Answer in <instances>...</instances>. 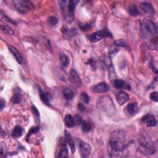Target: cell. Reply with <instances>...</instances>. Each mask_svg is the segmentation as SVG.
<instances>
[{"instance_id":"obj_1","label":"cell","mask_w":158,"mask_h":158,"mask_svg":"<svg viewBox=\"0 0 158 158\" xmlns=\"http://www.w3.org/2000/svg\"><path fill=\"white\" fill-rule=\"evenodd\" d=\"M110 156H120L128 146L126 144V133L124 130H117L111 133L109 138Z\"/></svg>"},{"instance_id":"obj_2","label":"cell","mask_w":158,"mask_h":158,"mask_svg":"<svg viewBox=\"0 0 158 158\" xmlns=\"http://www.w3.org/2000/svg\"><path fill=\"white\" fill-rule=\"evenodd\" d=\"M141 32L143 38L145 40H150L151 42L157 46V27L154 22L147 20L142 24Z\"/></svg>"},{"instance_id":"obj_3","label":"cell","mask_w":158,"mask_h":158,"mask_svg":"<svg viewBox=\"0 0 158 158\" xmlns=\"http://www.w3.org/2000/svg\"><path fill=\"white\" fill-rule=\"evenodd\" d=\"M157 143L150 141V140L142 139L140 142L139 150L145 155H151L157 151Z\"/></svg>"},{"instance_id":"obj_4","label":"cell","mask_w":158,"mask_h":158,"mask_svg":"<svg viewBox=\"0 0 158 158\" xmlns=\"http://www.w3.org/2000/svg\"><path fill=\"white\" fill-rule=\"evenodd\" d=\"M98 105H99V106L104 110V111L106 112L108 114H114V110H116V108L111 98L108 96L103 97L99 100Z\"/></svg>"},{"instance_id":"obj_5","label":"cell","mask_w":158,"mask_h":158,"mask_svg":"<svg viewBox=\"0 0 158 158\" xmlns=\"http://www.w3.org/2000/svg\"><path fill=\"white\" fill-rule=\"evenodd\" d=\"M79 149L82 157H89L92 152V147L88 143L79 140Z\"/></svg>"},{"instance_id":"obj_6","label":"cell","mask_w":158,"mask_h":158,"mask_svg":"<svg viewBox=\"0 0 158 158\" xmlns=\"http://www.w3.org/2000/svg\"><path fill=\"white\" fill-rule=\"evenodd\" d=\"M78 3V1H74V0H71V1L69 2L67 5L68 14L65 16V19L67 22H71L73 21L75 9Z\"/></svg>"},{"instance_id":"obj_7","label":"cell","mask_w":158,"mask_h":158,"mask_svg":"<svg viewBox=\"0 0 158 158\" xmlns=\"http://www.w3.org/2000/svg\"><path fill=\"white\" fill-rule=\"evenodd\" d=\"M13 4L17 9L21 13L25 14L30 9L29 3L26 1H22V0H20V1H14Z\"/></svg>"},{"instance_id":"obj_8","label":"cell","mask_w":158,"mask_h":158,"mask_svg":"<svg viewBox=\"0 0 158 158\" xmlns=\"http://www.w3.org/2000/svg\"><path fill=\"white\" fill-rule=\"evenodd\" d=\"M110 89L109 85L105 82H101L95 85L92 88V92L97 93H106Z\"/></svg>"},{"instance_id":"obj_9","label":"cell","mask_w":158,"mask_h":158,"mask_svg":"<svg viewBox=\"0 0 158 158\" xmlns=\"http://www.w3.org/2000/svg\"><path fill=\"white\" fill-rule=\"evenodd\" d=\"M70 78H71V82L77 86H80L82 85L81 79L78 74V72L75 69H72L69 73Z\"/></svg>"},{"instance_id":"obj_10","label":"cell","mask_w":158,"mask_h":158,"mask_svg":"<svg viewBox=\"0 0 158 158\" xmlns=\"http://www.w3.org/2000/svg\"><path fill=\"white\" fill-rule=\"evenodd\" d=\"M142 120L143 122L146 123V125L150 127H155L157 125V122L154 116L151 114H147L145 116L142 118Z\"/></svg>"},{"instance_id":"obj_11","label":"cell","mask_w":158,"mask_h":158,"mask_svg":"<svg viewBox=\"0 0 158 158\" xmlns=\"http://www.w3.org/2000/svg\"><path fill=\"white\" fill-rule=\"evenodd\" d=\"M8 48H9L10 52L14 56V57L15 58L17 62L21 64L23 61V58H22V56L21 52L18 51V49H17L15 48H14L12 46H8Z\"/></svg>"},{"instance_id":"obj_12","label":"cell","mask_w":158,"mask_h":158,"mask_svg":"<svg viewBox=\"0 0 158 158\" xmlns=\"http://www.w3.org/2000/svg\"><path fill=\"white\" fill-rule=\"evenodd\" d=\"M140 9L142 10L143 12L146 14L154 15L155 13L154 7L151 5V4L149 3H146V2L142 3L141 5H140Z\"/></svg>"},{"instance_id":"obj_13","label":"cell","mask_w":158,"mask_h":158,"mask_svg":"<svg viewBox=\"0 0 158 158\" xmlns=\"http://www.w3.org/2000/svg\"><path fill=\"white\" fill-rule=\"evenodd\" d=\"M129 99V96L124 92H120L116 95V100L120 105L124 104Z\"/></svg>"},{"instance_id":"obj_14","label":"cell","mask_w":158,"mask_h":158,"mask_svg":"<svg viewBox=\"0 0 158 158\" xmlns=\"http://www.w3.org/2000/svg\"><path fill=\"white\" fill-rule=\"evenodd\" d=\"M40 91V96L41 98L42 101L48 106H50V101L52 99V96L50 93H48V92H44L42 91V90L41 89H40L39 90Z\"/></svg>"},{"instance_id":"obj_15","label":"cell","mask_w":158,"mask_h":158,"mask_svg":"<svg viewBox=\"0 0 158 158\" xmlns=\"http://www.w3.org/2000/svg\"><path fill=\"white\" fill-rule=\"evenodd\" d=\"M65 136H66V141H67L68 145H69L72 153H74L76 152V145H75L74 141V140H73L71 135L70 134L67 130H66L65 131Z\"/></svg>"},{"instance_id":"obj_16","label":"cell","mask_w":158,"mask_h":158,"mask_svg":"<svg viewBox=\"0 0 158 158\" xmlns=\"http://www.w3.org/2000/svg\"><path fill=\"white\" fill-rule=\"evenodd\" d=\"M113 84L116 89L118 90H121L123 89H127V90H129V85H126L125 82L121 79H115Z\"/></svg>"},{"instance_id":"obj_17","label":"cell","mask_w":158,"mask_h":158,"mask_svg":"<svg viewBox=\"0 0 158 158\" xmlns=\"http://www.w3.org/2000/svg\"><path fill=\"white\" fill-rule=\"evenodd\" d=\"M62 93L64 97L67 101L72 100L75 95L74 91L71 89H69V88H66V89H64Z\"/></svg>"},{"instance_id":"obj_18","label":"cell","mask_w":158,"mask_h":158,"mask_svg":"<svg viewBox=\"0 0 158 158\" xmlns=\"http://www.w3.org/2000/svg\"><path fill=\"white\" fill-rule=\"evenodd\" d=\"M126 110L130 116L134 115L138 110V104L136 103H133L128 104L126 107Z\"/></svg>"},{"instance_id":"obj_19","label":"cell","mask_w":158,"mask_h":158,"mask_svg":"<svg viewBox=\"0 0 158 158\" xmlns=\"http://www.w3.org/2000/svg\"><path fill=\"white\" fill-rule=\"evenodd\" d=\"M103 38V34L101 31H98L93 33L90 37V40L92 43L99 42Z\"/></svg>"},{"instance_id":"obj_20","label":"cell","mask_w":158,"mask_h":158,"mask_svg":"<svg viewBox=\"0 0 158 158\" xmlns=\"http://www.w3.org/2000/svg\"><path fill=\"white\" fill-rule=\"evenodd\" d=\"M66 125L68 128H72L76 126L74 117L70 114H67L64 119Z\"/></svg>"},{"instance_id":"obj_21","label":"cell","mask_w":158,"mask_h":158,"mask_svg":"<svg viewBox=\"0 0 158 158\" xmlns=\"http://www.w3.org/2000/svg\"><path fill=\"white\" fill-rule=\"evenodd\" d=\"M23 134V130L22 127L19 126H17L14 127L12 132V136L15 138H18L21 137Z\"/></svg>"},{"instance_id":"obj_22","label":"cell","mask_w":158,"mask_h":158,"mask_svg":"<svg viewBox=\"0 0 158 158\" xmlns=\"http://www.w3.org/2000/svg\"><path fill=\"white\" fill-rule=\"evenodd\" d=\"M59 59H60V62L63 67L66 68L69 66L70 61H69V58L67 57V56L66 54L61 53L60 56H59Z\"/></svg>"},{"instance_id":"obj_23","label":"cell","mask_w":158,"mask_h":158,"mask_svg":"<svg viewBox=\"0 0 158 158\" xmlns=\"http://www.w3.org/2000/svg\"><path fill=\"white\" fill-rule=\"evenodd\" d=\"M82 125V130L83 132H89L92 129V124L91 123L88 121V120H83L82 123L81 124Z\"/></svg>"},{"instance_id":"obj_24","label":"cell","mask_w":158,"mask_h":158,"mask_svg":"<svg viewBox=\"0 0 158 158\" xmlns=\"http://www.w3.org/2000/svg\"><path fill=\"white\" fill-rule=\"evenodd\" d=\"M22 99V95L19 92H16L14 94L12 98V102L14 104H18L21 101Z\"/></svg>"},{"instance_id":"obj_25","label":"cell","mask_w":158,"mask_h":158,"mask_svg":"<svg viewBox=\"0 0 158 158\" xmlns=\"http://www.w3.org/2000/svg\"><path fill=\"white\" fill-rule=\"evenodd\" d=\"M129 12L131 15L134 17L138 16L140 14V12L135 5H132L129 6Z\"/></svg>"},{"instance_id":"obj_26","label":"cell","mask_w":158,"mask_h":158,"mask_svg":"<svg viewBox=\"0 0 158 158\" xmlns=\"http://www.w3.org/2000/svg\"><path fill=\"white\" fill-rule=\"evenodd\" d=\"M80 99L85 104H89L90 101V98L86 92H82L80 94Z\"/></svg>"},{"instance_id":"obj_27","label":"cell","mask_w":158,"mask_h":158,"mask_svg":"<svg viewBox=\"0 0 158 158\" xmlns=\"http://www.w3.org/2000/svg\"><path fill=\"white\" fill-rule=\"evenodd\" d=\"M1 29H2V31L5 34H8V35H13L14 33L13 30L11 27H9L7 25H2Z\"/></svg>"},{"instance_id":"obj_28","label":"cell","mask_w":158,"mask_h":158,"mask_svg":"<svg viewBox=\"0 0 158 158\" xmlns=\"http://www.w3.org/2000/svg\"><path fill=\"white\" fill-rule=\"evenodd\" d=\"M1 17H2V19H4L5 21H7V22H10V23H11V24H14V25H16V24H17L15 22H14L13 20H12L11 19H10L9 17H8L3 12V11L2 10L1 11Z\"/></svg>"},{"instance_id":"obj_29","label":"cell","mask_w":158,"mask_h":158,"mask_svg":"<svg viewBox=\"0 0 158 158\" xmlns=\"http://www.w3.org/2000/svg\"><path fill=\"white\" fill-rule=\"evenodd\" d=\"M39 127H33L31 128V129L29 130V133H28V135H27V138H27V141H28V140H29V137H30L32 135L39 132Z\"/></svg>"},{"instance_id":"obj_30","label":"cell","mask_w":158,"mask_h":158,"mask_svg":"<svg viewBox=\"0 0 158 158\" xmlns=\"http://www.w3.org/2000/svg\"><path fill=\"white\" fill-rule=\"evenodd\" d=\"M48 21L49 24H51V25H56L58 24V19L55 16L49 17V18H48Z\"/></svg>"},{"instance_id":"obj_31","label":"cell","mask_w":158,"mask_h":158,"mask_svg":"<svg viewBox=\"0 0 158 158\" xmlns=\"http://www.w3.org/2000/svg\"><path fill=\"white\" fill-rule=\"evenodd\" d=\"M68 157V150L67 149H63L60 151L58 157Z\"/></svg>"},{"instance_id":"obj_32","label":"cell","mask_w":158,"mask_h":158,"mask_svg":"<svg viewBox=\"0 0 158 158\" xmlns=\"http://www.w3.org/2000/svg\"><path fill=\"white\" fill-rule=\"evenodd\" d=\"M150 98L151 100L154 101V102H157L158 101V93L157 92H153L150 94Z\"/></svg>"},{"instance_id":"obj_33","label":"cell","mask_w":158,"mask_h":158,"mask_svg":"<svg viewBox=\"0 0 158 158\" xmlns=\"http://www.w3.org/2000/svg\"><path fill=\"white\" fill-rule=\"evenodd\" d=\"M74 121H75V123H76V125H79V124H81L82 123V117H80V116L79 115H76L74 117Z\"/></svg>"},{"instance_id":"obj_34","label":"cell","mask_w":158,"mask_h":158,"mask_svg":"<svg viewBox=\"0 0 158 158\" xmlns=\"http://www.w3.org/2000/svg\"><path fill=\"white\" fill-rule=\"evenodd\" d=\"M116 45L119 46H122V47H124V48H127V45H126V43L122 40H117L116 42Z\"/></svg>"},{"instance_id":"obj_35","label":"cell","mask_w":158,"mask_h":158,"mask_svg":"<svg viewBox=\"0 0 158 158\" xmlns=\"http://www.w3.org/2000/svg\"><path fill=\"white\" fill-rule=\"evenodd\" d=\"M32 111H33V113L34 114V115L35 116L37 117V118H38V119H39V117H40V113H39V110L37 109V108L35 106H32Z\"/></svg>"},{"instance_id":"obj_36","label":"cell","mask_w":158,"mask_h":158,"mask_svg":"<svg viewBox=\"0 0 158 158\" xmlns=\"http://www.w3.org/2000/svg\"><path fill=\"white\" fill-rule=\"evenodd\" d=\"M78 108L80 111H85V107L84 106V105L82 103H79L78 104Z\"/></svg>"},{"instance_id":"obj_37","label":"cell","mask_w":158,"mask_h":158,"mask_svg":"<svg viewBox=\"0 0 158 158\" xmlns=\"http://www.w3.org/2000/svg\"><path fill=\"white\" fill-rule=\"evenodd\" d=\"M5 104H6L5 101L3 98H2V99H1V110L3 109L4 107L5 106Z\"/></svg>"}]
</instances>
